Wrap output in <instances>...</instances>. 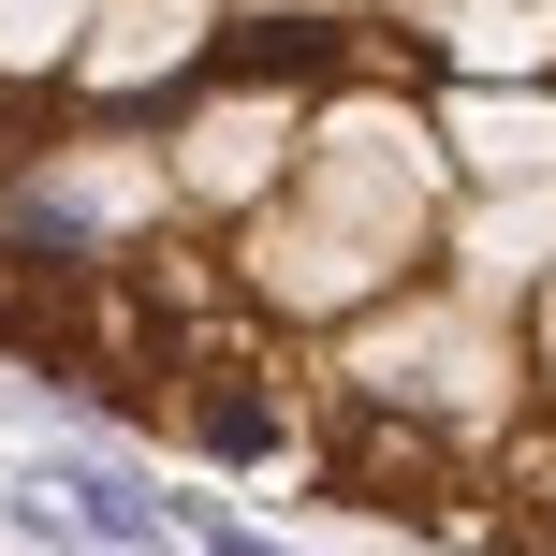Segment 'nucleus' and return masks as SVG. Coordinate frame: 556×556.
<instances>
[{
	"label": "nucleus",
	"instance_id": "f257e3e1",
	"mask_svg": "<svg viewBox=\"0 0 556 556\" xmlns=\"http://www.w3.org/2000/svg\"><path fill=\"white\" fill-rule=\"evenodd\" d=\"M191 542H205V556H293V542H264V528H235V513H191Z\"/></svg>",
	"mask_w": 556,
	"mask_h": 556
}]
</instances>
